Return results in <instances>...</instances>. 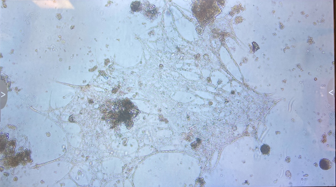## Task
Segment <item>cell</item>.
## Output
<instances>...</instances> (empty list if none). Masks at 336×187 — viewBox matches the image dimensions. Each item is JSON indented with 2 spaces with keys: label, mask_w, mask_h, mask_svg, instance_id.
<instances>
[{
  "label": "cell",
  "mask_w": 336,
  "mask_h": 187,
  "mask_svg": "<svg viewBox=\"0 0 336 187\" xmlns=\"http://www.w3.org/2000/svg\"><path fill=\"white\" fill-rule=\"evenodd\" d=\"M160 68L161 69H162L163 68V66L162 65H160Z\"/></svg>",
  "instance_id": "6"
},
{
  "label": "cell",
  "mask_w": 336,
  "mask_h": 187,
  "mask_svg": "<svg viewBox=\"0 0 336 187\" xmlns=\"http://www.w3.org/2000/svg\"><path fill=\"white\" fill-rule=\"evenodd\" d=\"M319 167L323 170H329L332 167V163L329 160L323 158L319 162Z\"/></svg>",
  "instance_id": "3"
},
{
  "label": "cell",
  "mask_w": 336,
  "mask_h": 187,
  "mask_svg": "<svg viewBox=\"0 0 336 187\" xmlns=\"http://www.w3.org/2000/svg\"><path fill=\"white\" fill-rule=\"evenodd\" d=\"M261 152L263 155H268L270 154V148L267 144H263L260 148Z\"/></svg>",
  "instance_id": "5"
},
{
  "label": "cell",
  "mask_w": 336,
  "mask_h": 187,
  "mask_svg": "<svg viewBox=\"0 0 336 187\" xmlns=\"http://www.w3.org/2000/svg\"><path fill=\"white\" fill-rule=\"evenodd\" d=\"M141 4L140 12L146 19L154 20L158 17L159 12L154 5L150 4L148 1H144Z\"/></svg>",
  "instance_id": "2"
},
{
  "label": "cell",
  "mask_w": 336,
  "mask_h": 187,
  "mask_svg": "<svg viewBox=\"0 0 336 187\" xmlns=\"http://www.w3.org/2000/svg\"><path fill=\"white\" fill-rule=\"evenodd\" d=\"M141 4L140 2L136 1L133 2L131 6V8L132 11L135 12H140Z\"/></svg>",
  "instance_id": "4"
},
{
  "label": "cell",
  "mask_w": 336,
  "mask_h": 187,
  "mask_svg": "<svg viewBox=\"0 0 336 187\" xmlns=\"http://www.w3.org/2000/svg\"><path fill=\"white\" fill-rule=\"evenodd\" d=\"M125 104H119L117 106L116 104H113V106L109 107L107 109V111L104 112V118L105 120L112 127H114L121 125L124 124L127 126L128 128H130L133 125V120L137 116L138 112L135 107L129 106H127Z\"/></svg>",
  "instance_id": "1"
}]
</instances>
